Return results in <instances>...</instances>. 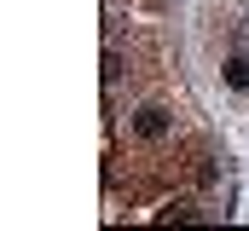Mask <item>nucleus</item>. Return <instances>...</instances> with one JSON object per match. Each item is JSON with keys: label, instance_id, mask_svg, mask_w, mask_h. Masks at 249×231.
I'll list each match as a JSON object with an SVG mask.
<instances>
[{"label": "nucleus", "instance_id": "f257e3e1", "mask_svg": "<svg viewBox=\"0 0 249 231\" xmlns=\"http://www.w3.org/2000/svg\"><path fill=\"white\" fill-rule=\"evenodd\" d=\"M127 133L139 145H168L174 139V110L168 104H139V110L127 116Z\"/></svg>", "mask_w": 249, "mask_h": 231}, {"label": "nucleus", "instance_id": "f03ea898", "mask_svg": "<svg viewBox=\"0 0 249 231\" xmlns=\"http://www.w3.org/2000/svg\"><path fill=\"white\" fill-rule=\"evenodd\" d=\"M122 75H127V58L116 47H105V87H122Z\"/></svg>", "mask_w": 249, "mask_h": 231}, {"label": "nucleus", "instance_id": "7ed1b4c3", "mask_svg": "<svg viewBox=\"0 0 249 231\" xmlns=\"http://www.w3.org/2000/svg\"><path fill=\"white\" fill-rule=\"evenodd\" d=\"M226 81H232V87L244 93V87H249V58H238V52L226 58Z\"/></svg>", "mask_w": 249, "mask_h": 231}]
</instances>
